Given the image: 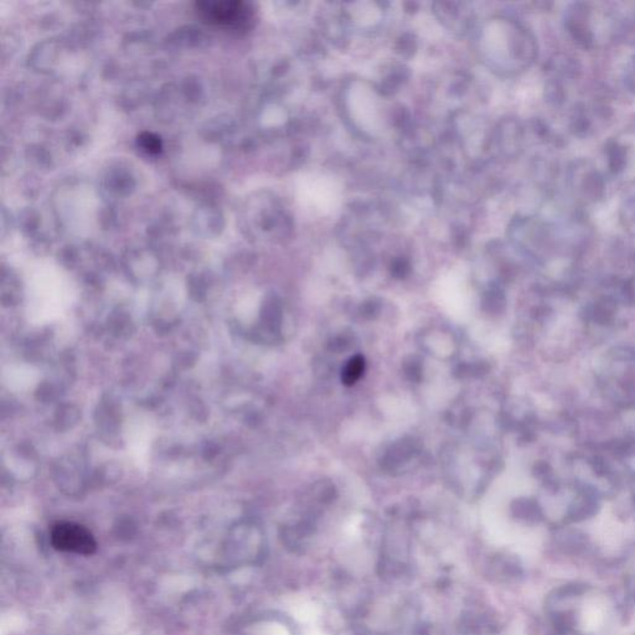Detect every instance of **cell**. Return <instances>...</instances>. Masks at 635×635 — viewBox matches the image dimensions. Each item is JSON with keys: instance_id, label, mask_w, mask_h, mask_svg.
Returning <instances> with one entry per match:
<instances>
[{"instance_id": "4", "label": "cell", "mask_w": 635, "mask_h": 635, "mask_svg": "<svg viewBox=\"0 0 635 635\" xmlns=\"http://www.w3.org/2000/svg\"><path fill=\"white\" fill-rule=\"evenodd\" d=\"M139 142L142 143V147H143L148 153H159V151H161V140H159L158 137H155L154 135L144 133V135H140Z\"/></svg>"}, {"instance_id": "2", "label": "cell", "mask_w": 635, "mask_h": 635, "mask_svg": "<svg viewBox=\"0 0 635 635\" xmlns=\"http://www.w3.org/2000/svg\"><path fill=\"white\" fill-rule=\"evenodd\" d=\"M54 549L77 555H92L97 550V542L87 527L70 521H61L52 526L50 532Z\"/></svg>"}, {"instance_id": "3", "label": "cell", "mask_w": 635, "mask_h": 635, "mask_svg": "<svg viewBox=\"0 0 635 635\" xmlns=\"http://www.w3.org/2000/svg\"><path fill=\"white\" fill-rule=\"evenodd\" d=\"M364 371H365V359L361 355L354 356L348 361V364L344 367L343 374H341V380L345 385H354L356 381L362 376Z\"/></svg>"}, {"instance_id": "1", "label": "cell", "mask_w": 635, "mask_h": 635, "mask_svg": "<svg viewBox=\"0 0 635 635\" xmlns=\"http://www.w3.org/2000/svg\"><path fill=\"white\" fill-rule=\"evenodd\" d=\"M195 11L206 24L232 33L248 30L255 19L252 6L237 0L199 1L195 4Z\"/></svg>"}]
</instances>
